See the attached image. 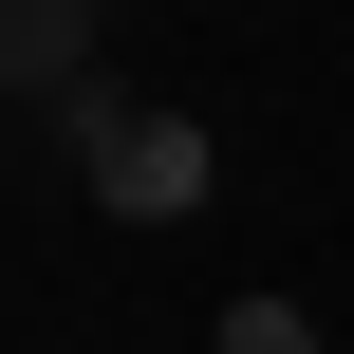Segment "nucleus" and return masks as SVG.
<instances>
[{"instance_id":"1","label":"nucleus","mask_w":354,"mask_h":354,"mask_svg":"<svg viewBox=\"0 0 354 354\" xmlns=\"http://www.w3.org/2000/svg\"><path fill=\"white\" fill-rule=\"evenodd\" d=\"M56 112H75V168H93L112 224H187V205H205V131H187V112H149V93H112V75H75Z\"/></svg>"},{"instance_id":"3","label":"nucleus","mask_w":354,"mask_h":354,"mask_svg":"<svg viewBox=\"0 0 354 354\" xmlns=\"http://www.w3.org/2000/svg\"><path fill=\"white\" fill-rule=\"evenodd\" d=\"M224 354H317V317H299V299H243V317H224Z\"/></svg>"},{"instance_id":"2","label":"nucleus","mask_w":354,"mask_h":354,"mask_svg":"<svg viewBox=\"0 0 354 354\" xmlns=\"http://www.w3.org/2000/svg\"><path fill=\"white\" fill-rule=\"evenodd\" d=\"M93 75V0H0V93H75Z\"/></svg>"}]
</instances>
